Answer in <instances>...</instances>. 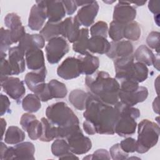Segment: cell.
Here are the masks:
<instances>
[{
	"label": "cell",
	"mask_w": 160,
	"mask_h": 160,
	"mask_svg": "<svg viewBox=\"0 0 160 160\" xmlns=\"http://www.w3.org/2000/svg\"><path fill=\"white\" fill-rule=\"evenodd\" d=\"M85 121L94 128L96 134H114L118 112L112 106L104 104L88 92L85 111Z\"/></svg>",
	"instance_id": "cell-1"
},
{
	"label": "cell",
	"mask_w": 160,
	"mask_h": 160,
	"mask_svg": "<svg viewBox=\"0 0 160 160\" xmlns=\"http://www.w3.org/2000/svg\"><path fill=\"white\" fill-rule=\"evenodd\" d=\"M85 83L89 93L101 102L114 106L119 102L120 84L105 71H98L86 76Z\"/></svg>",
	"instance_id": "cell-2"
},
{
	"label": "cell",
	"mask_w": 160,
	"mask_h": 160,
	"mask_svg": "<svg viewBox=\"0 0 160 160\" xmlns=\"http://www.w3.org/2000/svg\"><path fill=\"white\" fill-rule=\"evenodd\" d=\"M47 119L57 127V138H66L80 128L78 118L64 102L49 106L46 110Z\"/></svg>",
	"instance_id": "cell-3"
},
{
	"label": "cell",
	"mask_w": 160,
	"mask_h": 160,
	"mask_svg": "<svg viewBox=\"0 0 160 160\" xmlns=\"http://www.w3.org/2000/svg\"><path fill=\"white\" fill-rule=\"evenodd\" d=\"M114 108L118 112V118L114 127V132L121 137L132 135L137 128L136 119L140 116L138 108L118 102Z\"/></svg>",
	"instance_id": "cell-4"
},
{
	"label": "cell",
	"mask_w": 160,
	"mask_h": 160,
	"mask_svg": "<svg viewBox=\"0 0 160 160\" xmlns=\"http://www.w3.org/2000/svg\"><path fill=\"white\" fill-rule=\"evenodd\" d=\"M136 152L143 154L156 145L159 140L160 129L158 124L148 119L142 120L138 126Z\"/></svg>",
	"instance_id": "cell-5"
},
{
	"label": "cell",
	"mask_w": 160,
	"mask_h": 160,
	"mask_svg": "<svg viewBox=\"0 0 160 160\" xmlns=\"http://www.w3.org/2000/svg\"><path fill=\"white\" fill-rule=\"evenodd\" d=\"M148 96V90L144 86L131 80L121 81L119 91V99L122 103L134 106L138 103L144 101Z\"/></svg>",
	"instance_id": "cell-6"
},
{
	"label": "cell",
	"mask_w": 160,
	"mask_h": 160,
	"mask_svg": "<svg viewBox=\"0 0 160 160\" xmlns=\"http://www.w3.org/2000/svg\"><path fill=\"white\" fill-rule=\"evenodd\" d=\"M45 49L48 62L54 64L58 63L69 52V48L66 39L62 36H58L49 41Z\"/></svg>",
	"instance_id": "cell-7"
},
{
	"label": "cell",
	"mask_w": 160,
	"mask_h": 160,
	"mask_svg": "<svg viewBox=\"0 0 160 160\" xmlns=\"http://www.w3.org/2000/svg\"><path fill=\"white\" fill-rule=\"evenodd\" d=\"M148 68L139 62H133L125 69L116 72V78L122 80H131L139 83L144 81L148 76Z\"/></svg>",
	"instance_id": "cell-8"
},
{
	"label": "cell",
	"mask_w": 160,
	"mask_h": 160,
	"mask_svg": "<svg viewBox=\"0 0 160 160\" xmlns=\"http://www.w3.org/2000/svg\"><path fill=\"white\" fill-rule=\"evenodd\" d=\"M35 148L31 142H23L8 147L1 160L8 159H31L34 160Z\"/></svg>",
	"instance_id": "cell-9"
},
{
	"label": "cell",
	"mask_w": 160,
	"mask_h": 160,
	"mask_svg": "<svg viewBox=\"0 0 160 160\" xmlns=\"http://www.w3.org/2000/svg\"><path fill=\"white\" fill-rule=\"evenodd\" d=\"M71 152L75 154H83L92 148V142L88 137L85 136L81 128L74 131L66 138Z\"/></svg>",
	"instance_id": "cell-10"
},
{
	"label": "cell",
	"mask_w": 160,
	"mask_h": 160,
	"mask_svg": "<svg viewBox=\"0 0 160 160\" xmlns=\"http://www.w3.org/2000/svg\"><path fill=\"white\" fill-rule=\"evenodd\" d=\"M46 18V1H37L31 9L28 27L32 31H41Z\"/></svg>",
	"instance_id": "cell-11"
},
{
	"label": "cell",
	"mask_w": 160,
	"mask_h": 160,
	"mask_svg": "<svg viewBox=\"0 0 160 160\" xmlns=\"http://www.w3.org/2000/svg\"><path fill=\"white\" fill-rule=\"evenodd\" d=\"M57 74L58 76L65 80L74 79L82 74L80 60L78 57L67 58L58 66Z\"/></svg>",
	"instance_id": "cell-12"
},
{
	"label": "cell",
	"mask_w": 160,
	"mask_h": 160,
	"mask_svg": "<svg viewBox=\"0 0 160 160\" xmlns=\"http://www.w3.org/2000/svg\"><path fill=\"white\" fill-rule=\"evenodd\" d=\"M136 16V8L128 1H119L114 8L113 21L126 24L134 21Z\"/></svg>",
	"instance_id": "cell-13"
},
{
	"label": "cell",
	"mask_w": 160,
	"mask_h": 160,
	"mask_svg": "<svg viewBox=\"0 0 160 160\" xmlns=\"http://www.w3.org/2000/svg\"><path fill=\"white\" fill-rule=\"evenodd\" d=\"M67 94L68 89L64 83L52 79L46 84L44 90L38 96L41 101L46 102L52 98H64Z\"/></svg>",
	"instance_id": "cell-14"
},
{
	"label": "cell",
	"mask_w": 160,
	"mask_h": 160,
	"mask_svg": "<svg viewBox=\"0 0 160 160\" xmlns=\"http://www.w3.org/2000/svg\"><path fill=\"white\" fill-rule=\"evenodd\" d=\"M1 85L4 91L16 101H19L26 92L24 83L18 78L9 76L1 81Z\"/></svg>",
	"instance_id": "cell-15"
},
{
	"label": "cell",
	"mask_w": 160,
	"mask_h": 160,
	"mask_svg": "<svg viewBox=\"0 0 160 160\" xmlns=\"http://www.w3.org/2000/svg\"><path fill=\"white\" fill-rule=\"evenodd\" d=\"M46 74L47 70L46 67L37 71L29 72L24 77L25 83L32 92L38 95L45 88Z\"/></svg>",
	"instance_id": "cell-16"
},
{
	"label": "cell",
	"mask_w": 160,
	"mask_h": 160,
	"mask_svg": "<svg viewBox=\"0 0 160 160\" xmlns=\"http://www.w3.org/2000/svg\"><path fill=\"white\" fill-rule=\"evenodd\" d=\"M20 124L23 130L28 132L31 139H39L42 133V124L34 115L30 112L23 114L20 119Z\"/></svg>",
	"instance_id": "cell-17"
},
{
	"label": "cell",
	"mask_w": 160,
	"mask_h": 160,
	"mask_svg": "<svg viewBox=\"0 0 160 160\" xmlns=\"http://www.w3.org/2000/svg\"><path fill=\"white\" fill-rule=\"evenodd\" d=\"M99 5L97 1H91V2L82 6L75 16L80 26L85 27L90 26L93 22L99 11Z\"/></svg>",
	"instance_id": "cell-18"
},
{
	"label": "cell",
	"mask_w": 160,
	"mask_h": 160,
	"mask_svg": "<svg viewBox=\"0 0 160 160\" xmlns=\"http://www.w3.org/2000/svg\"><path fill=\"white\" fill-rule=\"evenodd\" d=\"M8 61L11 67L12 75H18L24 71L25 59L24 54L19 46L12 47L8 50Z\"/></svg>",
	"instance_id": "cell-19"
},
{
	"label": "cell",
	"mask_w": 160,
	"mask_h": 160,
	"mask_svg": "<svg viewBox=\"0 0 160 160\" xmlns=\"http://www.w3.org/2000/svg\"><path fill=\"white\" fill-rule=\"evenodd\" d=\"M80 24L76 18L69 17L61 22V35L67 38L69 42L74 43L79 34Z\"/></svg>",
	"instance_id": "cell-20"
},
{
	"label": "cell",
	"mask_w": 160,
	"mask_h": 160,
	"mask_svg": "<svg viewBox=\"0 0 160 160\" xmlns=\"http://www.w3.org/2000/svg\"><path fill=\"white\" fill-rule=\"evenodd\" d=\"M111 48L106 54L111 59H118L128 56L133 52V46L130 41L121 40L119 41H112Z\"/></svg>",
	"instance_id": "cell-21"
},
{
	"label": "cell",
	"mask_w": 160,
	"mask_h": 160,
	"mask_svg": "<svg viewBox=\"0 0 160 160\" xmlns=\"http://www.w3.org/2000/svg\"><path fill=\"white\" fill-rule=\"evenodd\" d=\"M134 58L137 62H141L146 66L154 65V68L159 71V55L156 56L146 46H140L135 51Z\"/></svg>",
	"instance_id": "cell-22"
},
{
	"label": "cell",
	"mask_w": 160,
	"mask_h": 160,
	"mask_svg": "<svg viewBox=\"0 0 160 160\" xmlns=\"http://www.w3.org/2000/svg\"><path fill=\"white\" fill-rule=\"evenodd\" d=\"M44 45L45 39L40 34L26 33L19 41L18 46L25 55L28 51L32 49H42Z\"/></svg>",
	"instance_id": "cell-23"
},
{
	"label": "cell",
	"mask_w": 160,
	"mask_h": 160,
	"mask_svg": "<svg viewBox=\"0 0 160 160\" xmlns=\"http://www.w3.org/2000/svg\"><path fill=\"white\" fill-rule=\"evenodd\" d=\"M46 13L48 21L61 22L66 16V10L62 1H46Z\"/></svg>",
	"instance_id": "cell-24"
},
{
	"label": "cell",
	"mask_w": 160,
	"mask_h": 160,
	"mask_svg": "<svg viewBox=\"0 0 160 160\" xmlns=\"http://www.w3.org/2000/svg\"><path fill=\"white\" fill-rule=\"evenodd\" d=\"M25 57L28 68L32 71H37L46 67L44 53L41 49H32L28 51Z\"/></svg>",
	"instance_id": "cell-25"
},
{
	"label": "cell",
	"mask_w": 160,
	"mask_h": 160,
	"mask_svg": "<svg viewBox=\"0 0 160 160\" xmlns=\"http://www.w3.org/2000/svg\"><path fill=\"white\" fill-rule=\"evenodd\" d=\"M80 60L81 73L86 76L91 75L96 72L99 66V60L97 56L88 52L78 56Z\"/></svg>",
	"instance_id": "cell-26"
},
{
	"label": "cell",
	"mask_w": 160,
	"mask_h": 160,
	"mask_svg": "<svg viewBox=\"0 0 160 160\" xmlns=\"http://www.w3.org/2000/svg\"><path fill=\"white\" fill-rule=\"evenodd\" d=\"M111 48V43L106 38L99 36H91L89 38L88 50L92 53L107 54Z\"/></svg>",
	"instance_id": "cell-27"
},
{
	"label": "cell",
	"mask_w": 160,
	"mask_h": 160,
	"mask_svg": "<svg viewBox=\"0 0 160 160\" xmlns=\"http://www.w3.org/2000/svg\"><path fill=\"white\" fill-rule=\"evenodd\" d=\"M41 122L42 124V133L39 139L44 142H49L57 138V127L45 118H42Z\"/></svg>",
	"instance_id": "cell-28"
},
{
	"label": "cell",
	"mask_w": 160,
	"mask_h": 160,
	"mask_svg": "<svg viewBox=\"0 0 160 160\" xmlns=\"http://www.w3.org/2000/svg\"><path fill=\"white\" fill-rule=\"evenodd\" d=\"M89 40V29L82 28L80 29L79 34L77 40L73 43V51L81 55H84L89 52L88 50V43Z\"/></svg>",
	"instance_id": "cell-29"
},
{
	"label": "cell",
	"mask_w": 160,
	"mask_h": 160,
	"mask_svg": "<svg viewBox=\"0 0 160 160\" xmlns=\"http://www.w3.org/2000/svg\"><path fill=\"white\" fill-rule=\"evenodd\" d=\"M88 93L81 89H74L69 95V101L78 110L82 111L86 108Z\"/></svg>",
	"instance_id": "cell-30"
},
{
	"label": "cell",
	"mask_w": 160,
	"mask_h": 160,
	"mask_svg": "<svg viewBox=\"0 0 160 160\" xmlns=\"http://www.w3.org/2000/svg\"><path fill=\"white\" fill-rule=\"evenodd\" d=\"M26 138L24 132L18 126H9L5 133L4 141L8 144H17L22 142Z\"/></svg>",
	"instance_id": "cell-31"
},
{
	"label": "cell",
	"mask_w": 160,
	"mask_h": 160,
	"mask_svg": "<svg viewBox=\"0 0 160 160\" xmlns=\"http://www.w3.org/2000/svg\"><path fill=\"white\" fill-rule=\"evenodd\" d=\"M61 21L59 22H51L48 21L46 23L45 26L42 28L39 32V34L44 38L45 41H49L51 39L61 35Z\"/></svg>",
	"instance_id": "cell-32"
},
{
	"label": "cell",
	"mask_w": 160,
	"mask_h": 160,
	"mask_svg": "<svg viewBox=\"0 0 160 160\" xmlns=\"http://www.w3.org/2000/svg\"><path fill=\"white\" fill-rule=\"evenodd\" d=\"M23 109L29 112H36L41 108V99L36 94H29L22 101Z\"/></svg>",
	"instance_id": "cell-33"
},
{
	"label": "cell",
	"mask_w": 160,
	"mask_h": 160,
	"mask_svg": "<svg viewBox=\"0 0 160 160\" xmlns=\"http://www.w3.org/2000/svg\"><path fill=\"white\" fill-rule=\"evenodd\" d=\"M141 31L139 24L136 21H132L124 24L123 29V38L133 41H138L141 37Z\"/></svg>",
	"instance_id": "cell-34"
},
{
	"label": "cell",
	"mask_w": 160,
	"mask_h": 160,
	"mask_svg": "<svg viewBox=\"0 0 160 160\" xmlns=\"http://www.w3.org/2000/svg\"><path fill=\"white\" fill-rule=\"evenodd\" d=\"M51 152L55 156L59 158L71 152L69 144L63 138H58L51 145Z\"/></svg>",
	"instance_id": "cell-35"
},
{
	"label": "cell",
	"mask_w": 160,
	"mask_h": 160,
	"mask_svg": "<svg viewBox=\"0 0 160 160\" xmlns=\"http://www.w3.org/2000/svg\"><path fill=\"white\" fill-rule=\"evenodd\" d=\"M124 24L112 21L110 23L108 33L112 41L116 42L122 40L123 38V29Z\"/></svg>",
	"instance_id": "cell-36"
},
{
	"label": "cell",
	"mask_w": 160,
	"mask_h": 160,
	"mask_svg": "<svg viewBox=\"0 0 160 160\" xmlns=\"http://www.w3.org/2000/svg\"><path fill=\"white\" fill-rule=\"evenodd\" d=\"M108 32V24L104 21H100L93 24L90 29L91 36H99L106 38Z\"/></svg>",
	"instance_id": "cell-37"
},
{
	"label": "cell",
	"mask_w": 160,
	"mask_h": 160,
	"mask_svg": "<svg viewBox=\"0 0 160 160\" xmlns=\"http://www.w3.org/2000/svg\"><path fill=\"white\" fill-rule=\"evenodd\" d=\"M13 44L10 30L1 28V53H6L7 50H9V47Z\"/></svg>",
	"instance_id": "cell-38"
},
{
	"label": "cell",
	"mask_w": 160,
	"mask_h": 160,
	"mask_svg": "<svg viewBox=\"0 0 160 160\" xmlns=\"http://www.w3.org/2000/svg\"><path fill=\"white\" fill-rule=\"evenodd\" d=\"M5 26L9 29H12L17 27L22 26L21 18L16 13L11 12L8 14L4 18Z\"/></svg>",
	"instance_id": "cell-39"
},
{
	"label": "cell",
	"mask_w": 160,
	"mask_h": 160,
	"mask_svg": "<svg viewBox=\"0 0 160 160\" xmlns=\"http://www.w3.org/2000/svg\"><path fill=\"white\" fill-rule=\"evenodd\" d=\"M6 57V53H1V81L12 75L11 67Z\"/></svg>",
	"instance_id": "cell-40"
},
{
	"label": "cell",
	"mask_w": 160,
	"mask_h": 160,
	"mask_svg": "<svg viewBox=\"0 0 160 160\" xmlns=\"http://www.w3.org/2000/svg\"><path fill=\"white\" fill-rule=\"evenodd\" d=\"M111 157L114 160H121L128 159V153L125 152L121 148L119 143L114 144L109 149Z\"/></svg>",
	"instance_id": "cell-41"
},
{
	"label": "cell",
	"mask_w": 160,
	"mask_h": 160,
	"mask_svg": "<svg viewBox=\"0 0 160 160\" xmlns=\"http://www.w3.org/2000/svg\"><path fill=\"white\" fill-rule=\"evenodd\" d=\"M148 46L156 51L158 54L159 52V32L157 31L151 32L146 39Z\"/></svg>",
	"instance_id": "cell-42"
},
{
	"label": "cell",
	"mask_w": 160,
	"mask_h": 160,
	"mask_svg": "<svg viewBox=\"0 0 160 160\" xmlns=\"http://www.w3.org/2000/svg\"><path fill=\"white\" fill-rule=\"evenodd\" d=\"M121 149L126 153L134 152L137 149L136 140L132 138H127L119 143Z\"/></svg>",
	"instance_id": "cell-43"
},
{
	"label": "cell",
	"mask_w": 160,
	"mask_h": 160,
	"mask_svg": "<svg viewBox=\"0 0 160 160\" xmlns=\"http://www.w3.org/2000/svg\"><path fill=\"white\" fill-rule=\"evenodd\" d=\"M111 156L109 152L104 149L96 150L92 154H89L83 158V159H110Z\"/></svg>",
	"instance_id": "cell-44"
},
{
	"label": "cell",
	"mask_w": 160,
	"mask_h": 160,
	"mask_svg": "<svg viewBox=\"0 0 160 160\" xmlns=\"http://www.w3.org/2000/svg\"><path fill=\"white\" fill-rule=\"evenodd\" d=\"M11 37L13 43H16L17 42H19L21 39L26 34L25 29L23 26H21L17 27L14 29L10 30Z\"/></svg>",
	"instance_id": "cell-45"
},
{
	"label": "cell",
	"mask_w": 160,
	"mask_h": 160,
	"mask_svg": "<svg viewBox=\"0 0 160 160\" xmlns=\"http://www.w3.org/2000/svg\"><path fill=\"white\" fill-rule=\"evenodd\" d=\"M1 116L9 112L11 102L9 98L2 94H1Z\"/></svg>",
	"instance_id": "cell-46"
},
{
	"label": "cell",
	"mask_w": 160,
	"mask_h": 160,
	"mask_svg": "<svg viewBox=\"0 0 160 160\" xmlns=\"http://www.w3.org/2000/svg\"><path fill=\"white\" fill-rule=\"evenodd\" d=\"M64 4L66 14L68 15L72 14L77 9V5L75 1H62Z\"/></svg>",
	"instance_id": "cell-47"
},
{
	"label": "cell",
	"mask_w": 160,
	"mask_h": 160,
	"mask_svg": "<svg viewBox=\"0 0 160 160\" xmlns=\"http://www.w3.org/2000/svg\"><path fill=\"white\" fill-rule=\"evenodd\" d=\"M159 1H150L148 3V8L149 11L156 14H159Z\"/></svg>",
	"instance_id": "cell-48"
},
{
	"label": "cell",
	"mask_w": 160,
	"mask_h": 160,
	"mask_svg": "<svg viewBox=\"0 0 160 160\" xmlns=\"http://www.w3.org/2000/svg\"><path fill=\"white\" fill-rule=\"evenodd\" d=\"M6 121L3 118H1V141L2 140L3 138V136L6 130Z\"/></svg>",
	"instance_id": "cell-49"
},
{
	"label": "cell",
	"mask_w": 160,
	"mask_h": 160,
	"mask_svg": "<svg viewBox=\"0 0 160 160\" xmlns=\"http://www.w3.org/2000/svg\"><path fill=\"white\" fill-rule=\"evenodd\" d=\"M159 101H158V97H157L155 99H154V102H153V103H152V108H153V109H154V112H156V113H158V114H159Z\"/></svg>",
	"instance_id": "cell-50"
},
{
	"label": "cell",
	"mask_w": 160,
	"mask_h": 160,
	"mask_svg": "<svg viewBox=\"0 0 160 160\" xmlns=\"http://www.w3.org/2000/svg\"><path fill=\"white\" fill-rule=\"evenodd\" d=\"M77 6H84L85 5H87L88 4H89L91 1H75Z\"/></svg>",
	"instance_id": "cell-51"
},
{
	"label": "cell",
	"mask_w": 160,
	"mask_h": 160,
	"mask_svg": "<svg viewBox=\"0 0 160 160\" xmlns=\"http://www.w3.org/2000/svg\"><path fill=\"white\" fill-rule=\"evenodd\" d=\"M146 2V1H135V2H130V3H132L136 4L137 6H142L144 5L145 3Z\"/></svg>",
	"instance_id": "cell-52"
}]
</instances>
